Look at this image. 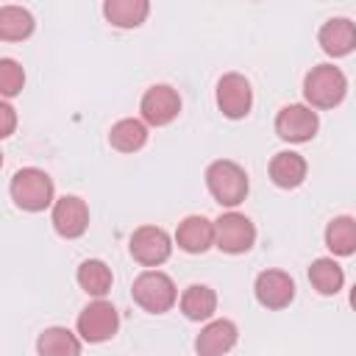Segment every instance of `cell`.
I'll return each mask as SVG.
<instances>
[{"mask_svg": "<svg viewBox=\"0 0 356 356\" xmlns=\"http://www.w3.org/2000/svg\"><path fill=\"white\" fill-rule=\"evenodd\" d=\"M108 142L120 153H136L147 142V122L145 120H134V117L117 120L111 125V131H108Z\"/></svg>", "mask_w": 356, "mask_h": 356, "instance_id": "obj_19", "label": "cell"}, {"mask_svg": "<svg viewBox=\"0 0 356 356\" xmlns=\"http://www.w3.org/2000/svg\"><path fill=\"white\" fill-rule=\"evenodd\" d=\"M139 111H142V120L153 128L170 125L181 114V95L167 83H156L142 95Z\"/></svg>", "mask_w": 356, "mask_h": 356, "instance_id": "obj_10", "label": "cell"}, {"mask_svg": "<svg viewBox=\"0 0 356 356\" xmlns=\"http://www.w3.org/2000/svg\"><path fill=\"white\" fill-rule=\"evenodd\" d=\"M14 203L22 211H44L47 206H53V178L39 170V167H22L14 172L11 186H8Z\"/></svg>", "mask_w": 356, "mask_h": 356, "instance_id": "obj_3", "label": "cell"}, {"mask_svg": "<svg viewBox=\"0 0 356 356\" xmlns=\"http://www.w3.org/2000/svg\"><path fill=\"white\" fill-rule=\"evenodd\" d=\"M131 295H134V303L150 314H164L175 306L178 300V289L172 284V278L161 270H145L134 278V286H131Z\"/></svg>", "mask_w": 356, "mask_h": 356, "instance_id": "obj_4", "label": "cell"}, {"mask_svg": "<svg viewBox=\"0 0 356 356\" xmlns=\"http://www.w3.org/2000/svg\"><path fill=\"white\" fill-rule=\"evenodd\" d=\"M206 186L211 192V197L220 203V206H239L245 197H248V172L231 161V159H217L206 167Z\"/></svg>", "mask_w": 356, "mask_h": 356, "instance_id": "obj_2", "label": "cell"}, {"mask_svg": "<svg viewBox=\"0 0 356 356\" xmlns=\"http://www.w3.org/2000/svg\"><path fill=\"white\" fill-rule=\"evenodd\" d=\"M36 22L33 14L22 6H3L0 8V39L3 42H22L33 33Z\"/></svg>", "mask_w": 356, "mask_h": 356, "instance_id": "obj_23", "label": "cell"}, {"mask_svg": "<svg viewBox=\"0 0 356 356\" xmlns=\"http://www.w3.org/2000/svg\"><path fill=\"white\" fill-rule=\"evenodd\" d=\"M75 278H78L81 289H83L86 295H92V298H106V295L111 292V284H114L111 267H108L106 261H100V259H86V261H81Z\"/></svg>", "mask_w": 356, "mask_h": 356, "instance_id": "obj_21", "label": "cell"}, {"mask_svg": "<svg viewBox=\"0 0 356 356\" xmlns=\"http://www.w3.org/2000/svg\"><path fill=\"white\" fill-rule=\"evenodd\" d=\"M306 159L295 150H281L270 159V178L281 189H295L306 181Z\"/></svg>", "mask_w": 356, "mask_h": 356, "instance_id": "obj_16", "label": "cell"}, {"mask_svg": "<svg viewBox=\"0 0 356 356\" xmlns=\"http://www.w3.org/2000/svg\"><path fill=\"white\" fill-rule=\"evenodd\" d=\"M325 248L334 256H353L356 253V217H334L325 225Z\"/></svg>", "mask_w": 356, "mask_h": 356, "instance_id": "obj_22", "label": "cell"}, {"mask_svg": "<svg viewBox=\"0 0 356 356\" xmlns=\"http://www.w3.org/2000/svg\"><path fill=\"white\" fill-rule=\"evenodd\" d=\"M317 42H320L323 53L342 58V56L356 50V22H350L348 17H334V19L323 22Z\"/></svg>", "mask_w": 356, "mask_h": 356, "instance_id": "obj_14", "label": "cell"}, {"mask_svg": "<svg viewBox=\"0 0 356 356\" xmlns=\"http://www.w3.org/2000/svg\"><path fill=\"white\" fill-rule=\"evenodd\" d=\"M25 86V72L14 58H0V95L8 100Z\"/></svg>", "mask_w": 356, "mask_h": 356, "instance_id": "obj_25", "label": "cell"}, {"mask_svg": "<svg viewBox=\"0 0 356 356\" xmlns=\"http://www.w3.org/2000/svg\"><path fill=\"white\" fill-rule=\"evenodd\" d=\"M150 14V0H103V17L114 28H139Z\"/></svg>", "mask_w": 356, "mask_h": 356, "instance_id": "obj_17", "label": "cell"}, {"mask_svg": "<svg viewBox=\"0 0 356 356\" xmlns=\"http://www.w3.org/2000/svg\"><path fill=\"white\" fill-rule=\"evenodd\" d=\"M0 120H3V125H0V136L8 139V136L14 134V125H17V114H14V106H11L8 100L0 103Z\"/></svg>", "mask_w": 356, "mask_h": 356, "instance_id": "obj_26", "label": "cell"}, {"mask_svg": "<svg viewBox=\"0 0 356 356\" xmlns=\"http://www.w3.org/2000/svg\"><path fill=\"white\" fill-rule=\"evenodd\" d=\"M348 95V78L334 64H317L303 78V97L312 108H334Z\"/></svg>", "mask_w": 356, "mask_h": 356, "instance_id": "obj_1", "label": "cell"}, {"mask_svg": "<svg viewBox=\"0 0 356 356\" xmlns=\"http://www.w3.org/2000/svg\"><path fill=\"white\" fill-rule=\"evenodd\" d=\"M36 350L42 356H78L83 350V342H81V334H72L70 328L53 325V328H44L39 334Z\"/></svg>", "mask_w": 356, "mask_h": 356, "instance_id": "obj_18", "label": "cell"}, {"mask_svg": "<svg viewBox=\"0 0 356 356\" xmlns=\"http://www.w3.org/2000/svg\"><path fill=\"white\" fill-rule=\"evenodd\" d=\"M317 128H320L317 111H312V106H303V103H289L275 117V134L284 142H295V145L309 142L314 139Z\"/></svg>", "mask_w": 356, "mask_h": 356, "instance_id": "obj_8", "label": "cell"}, {"mask_svg": "<svg viewBox=\"0 0 356 356\" xmlns=\"http://www.w3.org/2000/svg\"><path fill=\"white\" fill-rule=\"evenodd\" d=\"M128 250L134 256V261H139L142 267H159L170 259L172 253V239L164 228L159 225H139L134 234H131V242H128Z\"/></svg>", "mask_w": 356, "mask_h": 356, "instance_id": "obj_6", "label": "cell"}, {"mask_svg": "<svg viewBox=\"0 0 356 356\" xmlns=\"http://www.w3.org/2000/svg\"><path fill=\"white\" fill-rule=\"evenodd\" d=\"M175 242L186 253H206L214 245V222L206 220L203 214H189L178 222Z\"/></svg>", "mask_w": 356, "mask_h": 356, "instance_id": "obj_15", "label": "cell"}, {"mask_svg": "<svg viewBox=\"0 0 356 356\" xmlns=\"http://www.w3.org/2000/svg\"><path fill=\"white\" fill-rule=\"evenodd\" d=\"M253 292L264 309H286L295 298V281L284 270H264L256 275Z\"/></svg>", "mask_w": 356, "mask_h": 356, "instance_id": "obj_12", "label": "cell"}, {"mask_svg": "<svg viewBox=\"0 0 356 356\" xmlns=\"http://www.w3.org/2000/svg\"><path fill=\"white\" fill-rule=\"evenodd\" d=\"M350 306H353V312H356V284L350 286Z\"/></svg>", "mask_w": 356, "mask_h": 356, "instance_id": "obj_27", "label": "cell"}, {"mask_svg": "<svg viewBox=\"0 0 356 356\" xmlns=\"http://www.w3.org/2000/svg\"><path fill=\"white\" fill-rule=\"evenodd\" d=\"M117 328H120V314L103 298L92 300L78 314V334H81L83 342H106V339H111L117 334Z\"/></svg>", "mask_w": 356, "mask_h": 356, "instance_id": "obj_7", "label": "cell"}, {"mask_svg": "<svg viewBox=\"0 0 356 356\" xmlns=\"http://www.w3.org/2000/svg\"><path fill=\"white\" fill-rule=\"evenodd\" d=\"M250 106H253L250 81L239 72H225L217 81V108L228 120H242L250 114Z\"/></svg>", "mask_w": 356, "mask_h": 356, "instance_id": "obj_9", "label": "cell"}, {"mask_svg": "<svg viewBox=\"0 0 356 356\" xmlns=\"http://www.w3.org/2000/svg\"><path fill=\"white\" fill-rule=\"evenodd\" d=\"M50 222L56 228L58 236L64 239H78L86 234L89 228V206L78 197V195H64L53 203V214Z\"/></svg>", "mask_w": 356, "mask_h": 356, "instance_id": "obj_11", "label": "cell"}, {"mask_svg": "<svg viewBox=\"0 0 356 356\" xmlns=\"http://www.w3.org/2000/svg\"><path fill=\"white\" fill-rule=\"evenodd\" d=\"M309 281H312V286H314L320 295H337V292L342 289V284H345V270H342L334 259L323 256V259H314V261H312V267H309Z\"/></svg>", "mask_w": 356, "mask_h": 356, "instance_id": "obj_24", "label": "cell"}, {"mask_svg": "<svg viewBox=\"0 0 356 356\" xmlns=\"http://www.w3.org/2000/svg\"><path fill=\"white\" fill-rule=\"evenodd\" d=\"M181 312L186 320L200 323V320H211V314L217 312V295L211 286L206 284H192L184 289L181 295Z\"/></svg>", "mask_w": 356, "mask_h": 356, "instance_id": "obj_20", "label": "cell"}, {"mask_svg": "<svg viewBox=\"0 0 356 356\" xmlns=\"http://www.w3.org/2000/svg\"><path fill=\"white\" fill-rule=\"evenodd\" d=\"M239 339V328L234 320H211L203 325V331L197 334L195 339V350L200 356H220V353H228Z\"/></svg>", "mask_w": 356, "mask_h": 356, "instance_id": "obj_13", "label": "cell"}, {"mask_svg": "<svg viewBox=\"0 0 356 356\" xmlns=\"http://www.w3.org/2000/svg\"><path fill=\"white\" fill-rule=\"evenodd\" d=\"M256 242V225L239 214V211H225L214 220V245L222 250V253H245L250 250Z\"/></svg>", "mask_w": 356, "mask_h": 356, "instance_id": "obj_5", "label": "cell"}]
</instances>
